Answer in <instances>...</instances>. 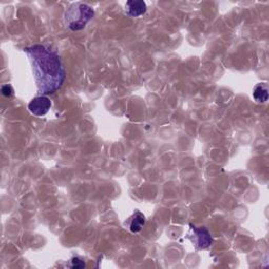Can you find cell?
Here are the masks:
<instances>
[{"label": "cell", "instance_id": "1", "mask_svg": "<svg viewBox=\"0 0 269 269\" xmlns=\"http://www.w3.org/2000/svg\"><path fill=\"white\" fill-rule=\"evenodd\" d=\"M24 52L31 63L38 93L51 95L60 89L65 81L66 72L58 53L43 44L26 48Z\"/></svg>", "mask_w": 269, "mask_h": 269}, {"label": "cell", "instance_id": "2", "mask_svg": "<svg viewBox=\"0 0 269 269\" xmlns=\"http://www.w3.org/2000/svg\"><path fill=\"white\" fill-rule=\"evenodd\" d=\"M95 16V11L83 3H74L66 8L63 18L67 29L73 32L83 30Z\"/></svg>", "mask_w": 269, "mask_h": 269}, {"label": "cell", "instance_id": "3", "mask_svg": "<svg viewBox=\"0 0 269 269\" xmlns=\"http://www.w3.org/2000/svg\"><path fill=\"white\" fill-rule=\"evenodd\" d=\"M189 232L186 238L193 243L197 251L206 249L214 243V239L206 227H197L193 224H189Z\"/></svg>", "mask_w": 269, "mask_h": 269}, {"label": "cell", "instance_id": "4", "mask_svg": "<svg viewBox=\"0 0 269 269\" xmlns=\"http://www.w3.org/2000/svg\"><path fill=\"white\" fill-rule=\"evenodd\" d=\"M52 107V102L47 96H39L34 98L29 103V110L37 117H42L49 113Z\"/></svg>", "mask_w": 269, "mask_h": 269}, {"label": "cell", "instance_id": "5", "mask_svg": "<svg viewBox=\"0 0 269 269\" xmlns=\"http://www.w3.org/2000/svg\"><path fill=\"white\" fill-rule=\"evenodd\" d=\"M145 223H146L145 216L141 212L136 210L124 222V225L127 226V228L131 233L138 234L143 229V227L145 226Z\"/></svg>", "mask_w": 269, "mask_h": 269}, {"label": "cell", "instance_id": "6", "mask_svg": "<svg viewBox=\"0 0 269 269\" xmlns=\"http://www.w3.org/2000/svg\"><path fill=\"white\" fill-rule=\"evenodd\" d=\"M147 11L146 4L142 0H129L125 5V12L130 17H140Z\"/></svg>", "mask_w": 269, "mask_h": 269}, {"label": "cell", "instance_id": "7", "mask_svg": "<svg viewBox=\"0 0 269 269\" xmlns=\"http://www.w3.org/2000/svg\"><path fill=\"white\" fill-rule=\"evenodd\" d=\"M253 96L258 103H265L268 100V86L267 83H259L255 86Z\"/></svg>", "mask_w": 269, "mask_h": 269}, {"label": "cell", "instance_id": "8", "mask_svg": "<svg viewBox=\"0 0 269 269\" xmlns=\"http://www.w3.org/2000/svg\"><path fill=\"white\" fill-rule=\"evenodd\" d=\"M2 93L5 97H12L14 95V88L11 84H6V85H3L2 87Z\"/></svg>", "mask_w": 269, "mask_h": 269}, {"label": "cell", "instance_id": "9", "mask_svg": "<svg viewBox=\"0 0 269 269\" xmlns=\"http://www.w3.org/2000/svg\"><path fill=\"white\" fill-rule=\"evenodd\" d=\"M71 262H72V264H71L72 268H83V267H85V262L79 257H74L71 260Z\"/></svg>", "mask_w": 269, "mask_h": 269}]
</instances>
